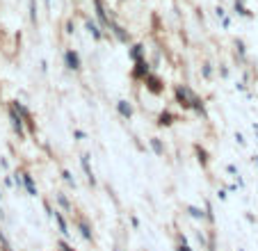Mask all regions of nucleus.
Masks as SVG:
<instances>
[{
  "label": "nucleus",
  "mask_w": 258,
  "mask_h": 251,
  "mask_svg": "<svg viewBox=\"0 0 258 251\" xmlns=\"http://www.w3.org/2000/svg\"><path fill=\"white\" fill-rule=\"evenodd\" d=\"M12 107H14L16 112H19L21 116H23V121H25V126H28L30 131H34V121H32V114H30V110L23 105V103H19V101H12Z\"/></svg>",
  "instance_id": "6"
},
{
  "label": "nucleus",
  "mask_w": 258,
  "mask_h": 251,
  "mask_svg": "<svg viewBox=\"0 0 258 251\" xmlns=\"http://www.w3.org/2000/svg\"><path fill=\"white\" fill-rule=\"evenodd\" d=\"M30 21L37 23V5H34V0H30Z\"/></svg>",
  "instance_id": "24"
},
{
  "label": "nucleus",
  "mask_w": 258,
  "mask_h": 251,
  "mask_svg": "<svg viewBox=\"0 0 258 251\" xmlns=\"http://www.w3.org/2000/svg\"><path fill=\"white\" fill-rule=\"evenodd\" d=\"M62 178L67 180L69 185H73V187H76V178H73V174H71V171H69V169H64V171H62Z\"/></svg>",
  "instance_id": "22"
},
{
  "label": "nucleus",
  "mask_w": 258,
  "mask_h": 251,
  "mask_svg": "<svg viewBox=\"0 0 258 251\" xmlns=\"http://www.w3.org/2000/svg\"><path fill=\"white\" fill-rule=\"evenodd\" d=\"M85 28H87V32L92 34V37L96 39V41H101V39H103V32L98 30V25L94 23V21H85Z\"/></svg>",
  "instance_id": "14"
},
{
  "label": "nucleus",
  "mask_w": 258,
  "mask_h": 251,
  "mask_svg": "<svg viewBox=\"0 0 258 251\" xmlns=\"http://www.w3.org/2000/svg\"><path fill=\"white\" fill-rule=\"evenodd\" d=\"M151 73V67H149V62L146 59H140V62H135V67H133V78L135 80H146V76Z\"/></svg>",
  "instance_id": "5"
},
{
  "label": "nucleus",
  "mask_w": 258,
  "mask_h": 251,
  "mask_svg": "<svg viewBox=\"0 0 258 251\" xmlns=\"http://www.w3.org/2000/svg\"><path fill=\"white\" fill-rule=\"evenodd\" d=\"M0 244H3V251H12V246H10V242H7V237L0 233Z\"/></svg>",
  "instance_id": "26"
},
{
  "label": "nucleus",
  "mask_w": 258,
  "mask_h": 251,
  "mask_svg": "<svg viewBox=\"0 0 258 251\" xmlns=\"http://www.w3.org/2000/svg\"><path fill=\"white\" fill-rule=\"evenodd\" d=\"M10 121H12V128H14L16 135L23 137L25 135V121H23V116H21L12 105H10Z\"/></svg>",
  "instance_id": "3"
},
{
  "label": "nucleus",
  "mask_w": 258,
  "mask_h": 251,
  "mask_svg": "<svg viewBox=\"0 0 258 251\" xmlns=\"http://www.w3.org/2000/svg\"><path fill=\"white\" fill-rule=\"evenodd\" d=\"M0 199H3V194H0Z\"/></svg>",
  "instance_id": "30"
},
{
  "label": "nucleus",
  "mask_w": 258,
  "mask_h": 251,
  "mask_svg": "<svg viewBox=\"0 0 258 251\" xmlns=\"http://www.w3.org/2000/svg\"><path fill=\"white\" fill-rule=\"evenodd\" d=\"M117 112L123 116V119H131L133 116V105L128 101H117Z\"/></svg>",
  "instance_id": "12"
},
{
  "label": "nucleus",
  "mask_w": 258,
  "mask_h": 251,
  "mask_svg": "<svg viewBox=\"0 0 258 251\" xmlns=\"http://www.w3.org/2000/svg\"><path fill=\"white\" fill-rule=\"evenodd\" d=\"M187 210H190V215L195 219H206V213L201 210V208H197V206H187Z\"/></svg>",
  "instance_id": "19"
},
{
  "label": "nucleus",
  "mask_w": 258,
  "mask_h": 251,
  "mask_svg": "<svg viewBox=\"0 0 258 251\" xmlns=\"http://www.w3.org/2000/svg\"><path fill=\"white\" fill-rule=\"evenodd\" d=\"M64 62H67V69H69V71H80V69H83V62H80V55L76 53L73 48H69L67 53H64Z\"/></svg>",
  "instance_id": "4"
},
{
  "label": "nucleus",
  "mask_w": 258,
  "mask_h": 251,
  "mask_svg": "<svg viewBox=\"0 0 258 251\" xmlns=\"http://www.w3.org/2000/svg\"><path fill=\"white\" fill-rule=\"evenodd\" d=\"M235 12H238L240 16H251V14H249V10H244V7H242V3H240V0H235Z\"/></svg>",
  "instance_id": "23"
},
{
  "label": "nucleus",
  "mask_w": 258,
  "mask_h": 251,
  "mask_svg": "<svg viewBox=\"0 0 258 251\" xmlns=\"http://www.w3.org/2000/svg\"><path fill=\"white\" fill-rule=\"evenodd\" d=\"M80 164H83V171H85V176H87V183L94 187V185H96V176H94L92 167H89V155L87 153L80 155Z\"/></svg>",
  "instance_id": "7"
},
{
  "label": "nucleus",
  "mask_w": 258,
  "mask_h": 251,
  "mask_svg": "<svg viewBox=\"0 0 258 251\" xmlns=\"http://www.w3.org/2000/svg\"><path fill=\"white\" fill-rule=\"evenodd\" d=\"M94 7H96V16H98V21H101V25H103V28H110V23H112V21L107 19V14H105V10H103V3H101V0H94Z\"/></svg>",
  "instance_id": "9"
},
{
  "label": "nucleus",
  "mask_w": 258,
  "mask_h": 251,
  "mask_svg": "<svg viewBox=\"0 0 258 251\" xmlns=\"http://www.w3.org/2000/svg\"><path fill=\"white\" fill-rule=\"evenodd\" d=\"M53 217H55V222H57V226H59V233H62V235L67 237L69 233H71V231H69V226H67V219L62 217V213H59V210H55Z\"/></svg>",
  "instance_id": "13"
},
{
  "label": "nucleus",
  "mask_w": 258,
  "mask_h": 251,
  "mask_svg": "<svg viewBox=\"0 0 258 251\" xmlns=\"http://www.w3.org/2000/svg\"><path fill=\"white\" fill-rule=\"evenodd\" d=\"M174 94H176V103H178L183 110H192V101L197 98V94L192 92L187 85H178V87L174 89Z\"/></svg>",
  "instance_id": "1"
},
{
  "label": "nucleus",
  "mask_w": 258,
  "mask_h": 251,
  "mask_svg": "<svg viewBox=\"0 0 258 251\" xmlns=\"http://www.w3.org/2000/svg\"><path fill=\"white\" fill-rule=\"evenodd\" d=\"M110 30H112V32H114V37H117L119 41H121V44H128V32L121 28V25H117V23H114V21H112V23H110Z\"/></svg>",
  "instance_id": "11"
},
{
  "label": "nucleus",
  "mask_w": 258,
  "mask_h": 251,
  "mask_svg": "<svg viewBox=\"0 0 258 251\" xmlns=\"http://www.w3.org/2000/svg\"><path fill=\"white\" fill-rule=\"evenodd\" d=\"M195 153H197V160H199L201 167H208V151L201 149V146L197 144V146H195Z\"/></svg>",
  "instance_id": "16"
},
{
  "label": "nucleus",
  "mask_w": 258,
  "mask_h": 251,
  "mask_svg": "<svg viewBox=\"0 0 258 251\" xmlns=\"http://www.w3.org/2000/svg\"><path fill=\"white\" fill-rule=\"evenodd\" d=\"M78 228H80V235H83L87 242H92V240H94V235H92V226H89V222H87L85 217H78Z\"/></svg>",
  "instance_id": "10"
},
{
  "label": "nucleus",
  "mask_w": 258,
  "mask_h": 251,
  "mask_svg": "<svg viewBox=\"0 0 258 251\" xmlns=\"http://www.w3.org/2000/svg\"><path fill=\"white\" fill-rule=\"evenodd\" d=\"M21 176H23V187H25V192L30 194V197H37V185H34V178L28 174V171H21Z\"/></svg>",
  "instance_id": "8"
},
{
  "label": "nucleus",
  "mask_w": 258,
  "mask_h": 251,
  "mask_svg": "<svg viewBox=\"0 0 258 251\" xmlns=\"http://www.w3.org/2000/svg\"><path fill=\"white\" fill-rule=\"evenodd\" d=\"M176 121V116L171 114V112H160V116H158V126H171Z\"/></svg>",
  "instance_id": "17"
},
{
  "label": "nucleus",
  "mask_w": 258,
  "mask_h": 251,
  "mask_svg": "<svg viewBox=\"0 0 258 251\" xmlns=\"http://www.w3.org/2000/svg\"><path fill=\"white\" fill-rule=\"evenodd\" d=\"M59 251H76V249H73V246L71 244H67V242H59Z\"/></svg>",
  "instance_id": "27"
},
{
  "label": "nucleus",
  "mask_w": 258,
  "mask_h": 251,
  "mask_svg": "<svg viewBox=\"0 0 258 251\" xmlns=\"http://www.w3.org/2000/svg\"><path fill=\"white\" fill-rule=\"evenodd\" d=\"M253 160H256V164H258V155H256V158H253Z\"/></svg>",
  "instance_id": "29"
},
{
  "label": "nucleus",
  "mask_w": 258,
  "mask_h": 251,
  "mask_svg": "<svg viewBox=\"0 0 258 251\" xmlns=\"http://www.w3.org/2000/svg\"><path fill=\"white\" fill-rule=\"evenodd\" d=\"M210 73H213V69H210V64H206L204 67V78H210Z\"/></svg>",
  "instance_id": "28"
},
{
  "label": "nucleus",
  "mask_w": 258,
  "mask_h": 251,
  "mask_svg": "<svg viewBox=\"0 0 258 251\" xmlns=\"http://www.w3.org/2000/svg\"><path fill=\"white\" fill-rule=\"evenodd\" d=\"M144 87L149 89L151 94H156V96H160L162 92H165V82L160 80V78L156 76V73H149L146 76V80H144Z\"/></svg>",
  "instance_id": "2"
},
{
  "label": "nucleus",
  "mask_w": 258,
  "mask_h": 251,
  "mask_svg": "<svg viewBox=\"0 0 258 251\" xmlns=\"http://www.w3.org/2000/svg\"><path fill=\"white\" fill-rule=\"evenodd\" d=\"M149 144H151V149H153V153L156 155H165V146H162V142L158 140V137H151Z\"/></svg>",
  "instance_id": "18"
},
{
  "label": "nucleus",
  "mask_w": 258,
  "mask_h": 251,
  "mask_svg": "<svg viewBox=\"0 0 258 251\" xmlns=\"http://www.w3.org/2000/svg\"><path fill=\"white\" fill-rule=\"evenodd\" d=\"M176 251H192L190 246H187V240L183 235H180V244H178V249H176Z\"/></svg>",
  "instance_id": "25"
},
{
  "label": "nucleus",
  "mask_w": 258,
  "mask_h": 251,
  "mask_svg": "<svg viewBox=\"0 0 258 251\" xmlns=\"http://www.w3.org/2000/svg\"><path fill=\"white\" fill-rule=\"evenodd\" d=\"M192 110H195V112H199V114H206V110H204V101H201L199 96H197L195 101H192Z\"/></svg>",
  "instance_id": "20"
},
{
  "label": "nucleus",
  "mask_w": 258,
  "mask_h": 251,
  "mask_svg": "<svg viewBox=\"0 0 258 251\" xmlns=\"http://www.w3.org/2000/svg\"><path fill=\"white\" fill-rule=\"evenodd\" d=\"M128 53H131V59H133V62H140V59H144V46H142V44H135L131 50H128Z\"/></svg>",
  "instance_id": "15"
},
{
  "label": "nucleus",
  "mask_w": 258,
  "mask_h": 251,
  "mask_svg": "<svg viewBox=\"0 0 258 251\" xmlns=\"http://www.w3.org/2000/svg\"><path fill=\"white\" fill-rule=\"evenodd\" d=\"M55 199H57V203L64 208V210H71V203H69V199L64 197V194H55Z\"/></svg>",
  "instance_id": "21"
}]
</instances>
